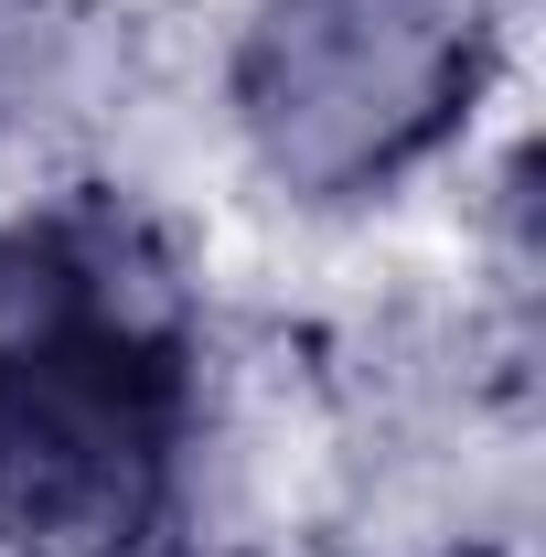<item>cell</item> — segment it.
Here are the masks:
<instances>
[{
	"mask_svg": "<svg viewBox=\"0 0 546 557\" xmlns=\"http://www.w3.org/2000/svg\"><path fill=\"white\" fill-rule=\"evenodd\" d=\"M482 75V0H258L225 54V108L278 194L364 205L472 129Z\"/></svg>",
	"mask_w": 546,
	"mask_h": 557,
	"instance_id": "2",
	"label": "cell"
},
{
	"mask_svg": "<svg viewBox=\"0 0 546 557\" xmlns=\"http://www.w3.org/2000/svg\"><path fill=\"white\" fill-rule=\"evenodd\" d=\"M204 450V344L119 194L0 225V557H172Z\"/></svg>",
	"mask_w": 546,
	"mask_h": 557,
	"instance_id": "1",
	"label": "cell"
}]
</instances>
